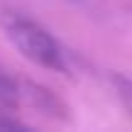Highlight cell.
<instances>
[{
    "instance_id": "cell-1",
    "label": "cell",
    "mask_w": 132,
    "mask_h": 132,
    "mask_svg": "<svg viewBox=\"0 0 132 132\" xmlns=\"http://www.w3.org/2000/svg\"><path fill=\"white\" fill-rule=\"evenodd\" d=\"M0 24H3L5 37L12 42V47L29 61L52 71H61V73L69 71L66 52L42 24H37L34 20L24 17L20 12H5Z\"/></svg>"
},
{
    "instance_id": "cell-2",
    "label": "cell",
    "mask_w": 132,
    "mask_h": 132,
    "mask_svg": "<svg viewBox=\"0 0 132 132\" xmlns=\"http://www.w3.org/2000/svg\"><path fill=\"white\" fill-rule=\"evenodd\" d=\"M22 103V83L0 66V115H12Z\"/></svg>"
},
{
    "instance_id": "cell-4",
    "label": "cell",
    "mask_w": 132,
    "mask_h": 132,
    "mask_svg": "<svg viewBox=\"0 0 132 132\" xmlns=\"http://www.w3.org/2000/svg\"><path fill=\"white\" fill-rule=\"evenodd\" d=\"M110 78H113V86H115V90H118V98L122 100V105L127 108V113L132 118V78H127V76H122V73H113Z\"/></svg>"
},
{
    "instance_id": "cell-3",
    "label": "cell",
    "mask_w": 132,
    "mask_h": 132,
    "mask_svg": "<svg viewBox=\"0 0 132 132\" xmlns=\"http://www.w3.org/2000/svg\"><path fill=\"white\" fill-rule=\"evenodd\" d=\"M22 98H27L29 103L37 110L52 115V118H59V110H61V103L52 95V90H47L44 86L37 83H22Z\"/></svg>"
}]
</instances>
